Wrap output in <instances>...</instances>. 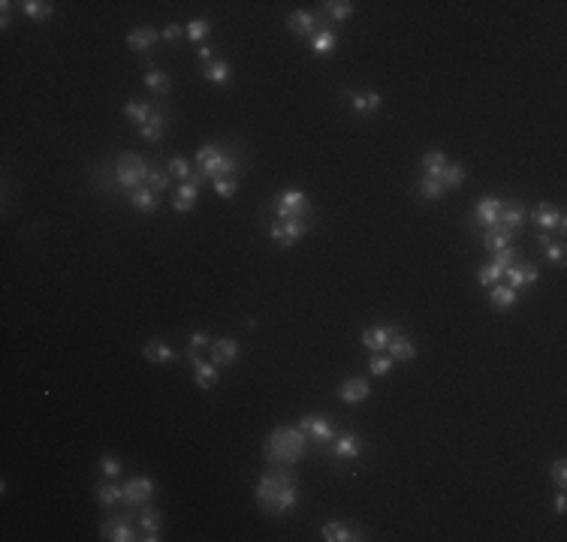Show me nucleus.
Returning a JSON list of instances; mask_svg holds the SVG:
<instances>
[{
    "instance_id": "1",
    "label": "nucleus",
    "mask_w": 567,
    "mask_h": 542,
    "mask_svg": "<svg viewBox=\"0 0 567 542\" xmlns=\"http://www.w3.org/2000/svg\"><path fill=\"white\" fill-rule=\"evenodd\" d=\"M254 497H257V503H263V509H266L269 515H290L299 503L296 476L281 470V467L266 470L260 476Z\"/></svg>"
},
{
    "instance_id": "2",
    "label": "nucleus",
    "mask_w": 567,
    "mask_h": 542,
    "mask_svg": "<svg viewBox=\"0 0 567 542\" xmlns=\"http://www.w3.org/2000/svg\"><path fill=\"white\" fill-rule=\"evenodd\" d=\"M308 449V434L299 425H281L266 437V461L272 467H290L299 464Z\"/></svg>"
},
{
    "instance_id": "3",
    "label": "nucleus",
    "mask_w": 567,
    "mask_h": 542,
    "mask_svg": "<svg viewBox=\"0 0 567 542\" xmlns=\"http://www.w3.org/2000/svg\"><path fill=\"white\" fill-rule=\"evenodd\" d=\"M194 163H196V172L203 175V178H211V181H218V178H235L238 169H242V163H238L235 157H223L221 148L214 145V142L199 145Z\"/></svg>"
},
{
    "instance_id": "4",
    "label": "nucleus",
    "mask_w": 567,
    "mask_h": 542,
    "mask_svg": "<svg viewBox=\"0 0 567 542\" xmlns=\"http://www.w3.org/2000/svg\"><path fill=\"white\" fill-rule=\"evenodd\" d=\"M148 175H151V166H148L142 157H136V154H121L118 163H115V181H118V187H124L127 193L145 187Z\"/></svg>"
},
{
    "instance_id": "5",
    "label": "nucleus",
    "mask_w": 567,
    "mask_h": 542,
    "mask_svg": "<svg viewBox=\"0 0 567 542\" xmlns=\"http://www.w3.org/2000/svg\"><path fill=\"white\" fill-rule=\"evenodd\" d=\"M272 211L278 220H290V217H311V199L296 190V187H287L278 190L272 199Z\"/></svg>"
},
{
    "instance_id": "6",
    "label": "nucleus",
    "mask_w": 567,
    "mask_h": 542,
    "mask_svg": "<svg viewBox=\"0 0 567 542\" xmlns=\"http://www.w3.org/2000/svg\"><path fill=\"white\" fill-rule=\"evenodd\" d=\"M308 229H311V217H290V220H278V217H275V220L269 223L272 242L278 244V247H284V250L293 247Z\"/></svg>"
},
{
    "instance_id": "7",
    "label": "nucleus",
    "mask_w": 567,
    "mask_h": 542,
    "mask_svg": "<svg viewBox=\"0 0 567 542\" xmlns=\"http://www.w3.org/2000/svg\"><path fill=\"white\" fill-rule=\"evenodd\" d=\"M287 31L293 36H302V40H314L320 31H332V24L320 16H314V12H308V9H293L287 16Z\"/></svg>"
},
{
    "instance_id": "8",
    "label": "nucleus",
    "mask_w": 567,
    "mask_h": 542,
    "mask_svg": "<svg viewBox=\"0 0 567 542\" xmlns=\"http://www.w3.org/2000/svg\"><path fill=\"white\" fill-rule=\"evenodd\" d=\"M299 428L308 434V443H314V446H329L332 440L338 437L335 425L326 419V416H317V413L302 416V419H299Z\"/></svg>"
},
{
    "instance_id": "9",
    "label": "nucleus",
    "mask_w": 567,
    "mask_h": 542,
    "mask_svg": "<svg viewBox=\"0 0 567 542\" xmlns=\"http://www.w3.org/2000/svg\"><path fill=\"white\" fill-rule=\"evenodd\" d=\"M513 262H516V250H513V247L498 250V254H492V262H486V266L477 269V281H480L483 286H495V283H501L504 271H507V269L513 266Z\"/></svg>"
},
{
    "instance_id": "10",
    "label": "nucleus",
    "mask_w": 567,
    "mask_h": 542,
    "mask_svg": "<svg viewBox=\"0 0 567 542\" xmlns=\"http://www.w3.org/2000/svg\"><path fill=\"white\" fill-rule=\"evenodd\" d=\"M329 455L335 461H356L362 455V437L354 434V431H341L335 440H332V449Z\"/></svg>"
},
{
    "instance_id": "11",
    "label": "nucleus",
    "mask_w": 567,
    "mask_h": 542,
    "mask_svg": "<svg viewBox=\"0 0 567 542\" xmlns=\"http://www.w3.org/2000/svg\"><path fill=\"white\" fill-rule=\"evenodd\" d=\"M154 497V479L151 476H133L124 482V503L127 506H139Z\"/></svg>"
},
{
    "instance_id": "12",
    "label": "nucleus",
    "mask_w": 567,
    "mask_h": 542,
    "mask_svg": "<svg viewBox=\"0 0 567 542\" xmlns=\"http://www.w3.org/2000/svg\"><path fill=\"white\" fill-rule=\"evenodd\" d=\"M187 362H191V368H194V383H196L199 389H214V386L221 383V371H218V364H214V362L199 359V352H187Z\"/></svg>"
},
{
    "instance_id": "13",
    "label": "nucleus",
    "mask_w": 567,
    "mask_h": 542,
    "mask_svg": "<svg viewBox=\"0 0 567 542\" xmlns=\"http://www.w3.org/2000/svg\"><path fill=\"white\" fill-rule=\"evenodd\" d=\"M531 220H534L544 232H552V229L564 232V223H567L564 208H556V205H549V202H540V205L531 211Z\"/></svg>"
},
{
    "instance_id": "14",
    "label": "nucleus",
    "mask_w": 567,
    "mask_h": 542,
    "mask_svg": "<svg viewBox=\"0 0 567 542\" xmlns=\"http://www.w3.org/2000/svg\"><path fill=\"white\" fill-rule=\"evenodd\" d=\"M199 184H203V175H194L191 181H181V187H179V193H175V199H172V208L179 211V214H187V211H194V205H196V196H199Z\"/></svg>"
},
{
    "instance_id": "15",
    "label": "nucleus",
    "mask_w": 567,
    "mask_h": 542,
    "mask_svg": "<svg viewBox=\"0 0 567 542\" xmlns=\"http://www.w3.org/2000/svg\"><path fill=\"white\" fill-rule=\"evenodd\" d=\"M100 536H103L106 542H133V539H139L136 527L127 519H109V521H103V527H100Z\"/></svg>"
},
{
    "instance_id": "16",
    "label": "nucleus",
    "mask_w": 567,
    "mask_h": 542,
    "mask_svg": "<svg viewBox=\"0 0 567 542\" xmlns=\"http://www.w3.org/2000/svg\"><path fill=\"white\" fill-rule=\"evenodd\" d=\"M211 362L218 364V368H226V364H233L238 356H242V347H238V340L233 337H218L211 340Z\"/></svg>"
},
{
    "instance_id": "17",
    "label": "nucleus",
    "mask_w": 567,
    "mask_h": 542,
    "mask_svg": "<svg viewBox=\"0 0 567 542\" xmlns=\"http://www.w3.org/2000/svg\"><path fill=\"white\" fill-rule=\"evenodd\" d=\"M369 395H371V386L365 376H350V380L338 386V398H341L344 404H362Z\"/></svg>"
},
{
    "instance_id": "18",
    "label": "nucleus",
    "mask_w": 567,
    "mask_h": 542,
    "mask_svg": "<svg viewBox=\"0 0 567 542\" xmlns=\"http://www.w3.org/2000/svg\"><path fill=\"white\" fill-rule=\"evenodd\" d=\"M396 332H398L396 325H371V329L362 332V347L371 349V352H383Z\"/></svg>"
},
{
    "instance_id": "19",
    "label": "nucleus",
    "mask_w": 567,
    "mask_h": 542,
    "mask_svg": "<svg viewBox=\"0 0 567 542\" xmlns=\"http://www.w3.org/2000/svg\"><path fill=\"white\" fill-rule=\"evenodd\" d=\"M344 97H350V109L356 112V115H377V112L383 109V97L377 91H365V94H350V91H341Z\"/></svg>"
},
{
    "instance_id": "20",
    "label": "nucleus",
    "mask_w": 567,
    "mask_h": 542,
    "mask_svg": "<svg viewBox=\"0 0 567 542\" xmlns=\"http://www.w3.org/2000/svg\"><path fill=\"white\" fill-rule=\"evenodd\" d=\"M501 208H504V202H501L498 196H483L480 202H477L474 214H477V220H480V226H483V229H492V226H498Z\"/></svg>"
},
{
    "instance_id": "21",
    "label": "nucleus",
    "mask_w": 567,
    "mask_h": 542,
    "mask_svg": "<svg viewBox=\"0 0 567 542\" xmlns=\"http://www.w3.org/2000/svg\"><path fill=\"white\" fill-rule=\"evenodd\" d=\"M504 277H507V286L522 289L528 283H534L540 277V271H537V266H531V262H513V266L504 271Z\"/></svg>"
},
{
    "instance_id": "22",
    "label": "nucleus",
    "mask_w": 567,
    "mask_h": 542,
    "mask_svg": "<svg viewBox=\"0 0 567 542\" xmlns=\"http://www.w3.org/2000/svg\"><path fill=\"white\" fill-rule=\"evenodd\" d=\"M320 536H323L326 542H356V539H365V536H359L356 527H350V524H344V521H326L323 531H320Z\"/></svg>"
},
{
    "instance_id": "23",
    "label": "nucleus",
    "mask_w": 567,
    "mask_h": 542,
    "mask_svg": "<svg viewBox=\"0 0 567 542\" xmlns=\"http://www.w3.org/2000/svg\"><path fill=\"white\" fill-rule=\"evenodd\" d=\"M157 40H160V31H154V28H133V31L127 33L130 52H139V55H145L148 48H154Z\"/></svg>"
},
{
    "instance_id": "24",
    "label": "nucleus",
    "mask_w": 567,
    "mask_h": 542,
    "mask_svg": "<svg viewBox=\"0 0 567 542\" xmlns=\"http://www.w3.org/2000/svg\"><path fill=\"white\" fill-rule=\"evenodd\" d=\"M386 352L393 356V362H413V359H417V347H413V340L408 335H401V332L393 335Z\"/></svg>"
},
{
    "instance_id": "25",
    "label": "nucleus",
    "mask_w": 567,
    "mask_h": 542,
    "mask_svg": "<svg viewBox=\"0 0 567 542\" xmlns=\"http://www.w3.org/2000/svg\"><path fill=\"white\" fill-rule=\"evenodd\" d=\"M513 235H516V229H507V226L498 223V226H492V229L483 232V247L492 250V254H498V250L513 244Z\"/></svg>"
},
{
    "instance_id": "26",
    "label": "nucleus",
    "mask_w": 567,
    "mask_h": 542,
    "mask_svg": "<svg viewBox=\"0 0 567 542\" xmlns=\"http://www.w3.org/2000/svg\"><path fill=\"white\" fill-rule=\"evenodd\" d=\"M142 352H145V359L154 362V364H169V362H175V349L166 344V340H160V337H151Z\"/></svg>"
},
{
    "instance_id": "27",
    "label": "nucleus",
    "mask_w": 567,
    "mask_h": 542,
    "mask_svg": "<svg viewBox=\"0 0 567 542\" xmlns=\"http://www.w3.org/2000/svg\"><path fill=\"white\" fill-rule=\"evenodd\" d=\"M151 115H154V109H151V103H145V99H127V103H124V118L136 124V127H145Z\"/></svg>"
},
{
    "instance_id": "28",
    "label": "nucleus",
    "mask_w": 567,
    "mask_h": 542,
    "mask_svg": "<svg viewBox=\"0 0 567 542\" xmlns=\"http://www.w3.org/2000/svg\"><path fill=\"white\" fill-rule=\"evenodd\" d=\"M489 301H492L495 310H510L516 301H519V296H516V289L507 286V283H495L489 286Z\"/></svg>"
},
{
    "instance_id": "29",
    "label": "nucleus",
    "mask_w": 567,
    "mask_h": 542,
    "mask_svg": "<svg viewBox=\"0 0 567 542\" xmlns=\"http://www.w3.org/2000/svg\"><path fill=\"white\" fill-rule=\"evenodd\" d=\"M94 494H97L100 506H115L118 500H124V485H118L115 479H109V482H100L94 488Z\"/></svg>"
},
{
    "instance_id": "30",
    "label": "nucleus",
    "mask_w": 567,
    "mask_h": 542,
    "mask_svg": "<svg viewBox=\"0 0 567 542\" xmlns=\"http://www.w3.org/2000/svg\"><path fill=\"white\" fill-rule=\"evenodd\" d=\"M145 87L154 97H166L169 91H172V79H169V72H163V70H154L151 67L148 70V75H145Z\"/></svg>"
},
{
    "instance_id": "31",
    "label": "nucleus",
    "mask_w": 567,
    "mask_h": 542,
    "mask_svg": "<svg viewBox=\"0 0 567 542\" xmlns=\"http://www.w3.org/2000/svg\"><path fill=\"white\" fill-rule=\"evenodd\" d=\"M127 199H130V205H133L136 211H142V214H154V211H157V193H151L148 187H139V190H130V193H127Z\"/></svg>"
},
{
    "instance_id": "32",
    "label": "nucleus",
    "mask_w": 567,
    "mask_h": 542,
    "mask_svg": "<svg viewBox=\"0 0 567 542\" xmlns=\"http://www.w3.org/2000/svg\"><path fill=\"white\" fill-rule=\"evenodd\" d=\"M18 6H21L24 16L33 18V21H46V18H52V12H55L52 0H24V4H18Z\"/></svg>"
},
{
    "instance_id": "33",
    "label": "nucleus",
    "mask_w": 567,
    "mask_h": 542,
    "mask_svg": "<svg viewBox=\"0 0 567 542\" xmlns=\"http://www.w3.org/2000/svg\"><path fill=\"white\" fill-rule=\"evenodd\" d=\"M420 166H423L425 178H440V172H444V166H447L444 151H425L423 160H420Z\"/></svg>"
},
{
    "instance_id": "34",
    "label": "nucleus",
    "mask_w": 567,
    "mask_h": 542,
    "mask_svg": "<svg viewBox=\"0 0 567 542\" xmlns=\"http://www.w3.org/2000/svg\"><path fill=\"white\" fill-rule=\"evenodd\" d=\"M335 48H338V33H335V31H320V33L311 40V52L317 55V58L332 55Z\"/></svg>"
},
{
    "instance_id": "35",
    "label": "nucleus",
    "mask_w": 567,
    "mask_h": 542,
    "mask_svg": "<svg viewBox=\"0 0 567 542\" xmlns=\"http://www.w3.org/2000/svg\"><path fill=\"white\" fill-rule=\"evenodd\" d=\"M163 133H166V118H163V112H154L145 127H139V136L145 139V142H160Z\"/></svg>"
},
{
    "instance_id": "36",
    "label": "nucleus",
    "mask_w": 567,
    "mask_h": 542,
    "mask_svg": "<svg viewBox=\"0 0 567 542\" xmlns=\"http://www.w3.org/2000/svg\"><path fill=\"white\" fill-rule=\"evenodd\" d=\"M203 75H206L211 85H226V82H230V64H226V60H218V58H214L211 64L203 67Z\"/></svg>"
},
{
    "instance_id": "37",
    "label": "nucleus",
    "mask_w": 567,
    "mask_h": 542,
    "mask_svg": "<svg viewBox=\"0 0 567 542\" xmlns=\"http://www.w3.org/2000/svg\"><path fill=\"white\" fill-rule=\"evenodd\" d=\"M323 6L332 21H347L356 12V4H350V0H329V4H323Z\"/></svg>"
},
{
    "instance_id": "38",
    "label": "nucleus",
    "mask_w": 567,
    "mask_h": 542,
    "mask_svg": "<svg viewBox=\"0 0 567 542\" xmlns=\"http://www.w3.org/2000/svg\"><path fill=\"white\" fill-rule=\"evenodd\" d=\"M498 223H501V226H507V229H519V226L525 223V208H519V205H507V202H504Z\"/></svg>"
},
{
    "instance_id": "39",
    "label": "nucleus",
    "mask_w": 567,
    "mask_h": 542,
    "mask_svg": "<svg viewBox=\"0 0 567 542\" xmlns=\"http://www.w3.org/2000/svg\"><path fill=\"white\" fill-rule=\"evenodd\" d=\"M417 190H420V196H423V199H428V202H438V199L447 193V187L440 184L438 178H425V175H423L420 184H417Z\"/></svg>"
},
{
    "instance_id": "40",
    "label": "nucleus",
    "mask_w": 567,
    "mask_h": 542,
    "mask_svg": "<svg viewBox=\"0 0 567 542\" xmlns=\"http://www.w3.org/2000/svg\"><path fill=\"white\" fill-rule=\"evenodd\" d=\"M160 524H163L160 512L154 506H142V512H139V531L142 533H160Z\"/></svg>"
},
{
    "instance_id": "41",
    "label": "nucleus",
    "mask_w": 567,
    "mask_h": 542,
    "mask_svg": "<svg viewBox=\"0 0 567 542\" xmlns=\"http://www.w3.org/2000/svg\"><path fill=\"white\" fill-rule=\"evenodd\" d=\"M438 181L444 184L447 190H450V187H462V184H465V166H459V163H447Z\"/></svg>"
},
{
    "instance_id": "42",
    "label": "nucleus",
    "mask_w": 567,
    "mask_h": 542,
    "mask_svg": "<svg viewBox=\"0 0 567 542\" xmlns=\"http://www.w3.org/2000/svg\"><path fill=\"white\" fill-rule=\"evenodd\" d=\"M169 181H172L169 169H151L145 187H148L151 193H166V190H169Z\"/></svg>"
},
{
    "instance_id": "43",
    "label": "nucleus",
    "mask_w": 567,
    "mask_h": 542,
    "mask_svg": "<svg viewBox=\"0 0 567 542\" xmlns=\"http://www.w3.org/2000/svg\"><path fill=\"white\" fill-rule=\"evenodd\" d=\"M208 31H211V21H208V18H194V21H187V24H184V36H187L191 43L206 40Z\"/></svg>"
},
{
    "instance_id": "44",
    "label": "nucleus",
    "mask_w": 567,
    "mask_h": 542,
    "mask_svg": "<svg viewBox=\"0 0 567 542\" xmlns=\"http://www.w3.org/2000/svg\"><path fill=\"white\" fill-rule=\"evenodd\" d=\"M369 371H371L374 376H386L389 371H393V356H389V352H371Z\"/></svg>"
},
{
    "instance_id": "45",
    "label": "nucleus",
    "mask_w": 567,
    "mask_h": 542,
    "mask_svg": "<svg viewBox=\"0 0 567 542\" xmlns=\"http://www.w3.org/2000/svg\"><path fill=\"white\" fill-rule=\"evenodd\" d=\"M540 244H544V256L549 262H556V266H564V244L561 242H549V235L544 232L540 235Z\"/></svg>"
},
{
    "instance_id": "46",
    "label": "nucleus",
    "mask_w": 567,
    "mask_h": 542,
    "mask_svg": "<svg viewBox=\"0 0 567 542\" xmlns=\"http://www.w3.org/2000/svg\"><path fill=\"white\" fill-rule=\"evenodd\" d=\"M169 175H172V178H179V181H191L194 178V169H191V163H187V160H181V157H172L169 160Z\"/></svg>"
},
{
    "instance_id": "47",
    "label": "nucleus",
    "mask_w": 567,
    "mask_h": 542,
    "mask_svg": "<svg viewBox=\"0 0 567 542\" xmlns=\"http://www.w3.org/2000/svg\"><path fill=\"white\" fill-rule=\"evenodd\" d=\"M214 193H218L221 199H230L238 193V178H218L214 181Z\"/></svg>"
},
{
    "instance_id": "48",
    "label": "nucleus",
    "mask_w": 567,
    "mask_h": 542,
    "mask_svg": "<svg viewBox=\"0 0 567 542\" xmlns=\"http://www.w3.org/2000/svg\"><path fill=\"white\" fill-rule=\"evenodd\" d=\"M100 467H103V473L109 476V479H118L121 476V467H124V464L115 458V455H103V458H100Z\"/></svg>"
},
{
    "instance_id": "49",
    "label": "nucleus",
    "mask_w": 567,
    "mask_h": 542,
    "mask_svg": "<svg viewBox=\"0 0 567 542\" xmlns=\"http://www.w3.org/2000/svg\"><path fill=\"white\" fill-rule=\"evenodd\" d=\"M552 482H556V488L567 485V461L564 458H558L556 464H552Z\"/></svg>"
},
{
    "instance_id": "50",
    "label": "nucleus",
    "mask_w": 567,
    "mask_h": 542,
    "mask_svg": "<svg viewBox=\"0 0 567 542\" xmlns=\"http://www.w3.org/2000/svg\"><path fill=\"white\" fill-rule=\"evenodd\" d=\"M211 347V335L208 332H194L191 335V349L187 352H199V349H208Z\"/></svg>"
},
{
    "instance_id": "51",
    "label": "nucleus",
    "mask_w": 567,
    "mask_h": 542,
    "mask_svg": "<svg viewBox=\"0 0 567 542\" xmlns=\"http://www.w3.org/2000/svg\"><path fill=\"white\" fill-rule=\"evenodd\" d=\"M181 36H184L181 24H166V28L160 31V40H166V43H175V40H181Z\"/></svg>"
},
{
    "instance_id": "52",
    "label": "nucleus",
    "mask_w": 567,
    "mask_h": 542,
    "mask_svg": "<svg viewBox=\"0 0 567 542\" xmlns=\"http://www.w3.org/2000/svg\"><path fill=\"white\" fill-rule=\"evenodd\" d=\"M196 58L203 60V67H206V64H211V60H214V52H211L208 45H203V48H199V52H196Z\"/></svg>"
},
{
    "instance_id": "53",
    "label": "nucleus",
    "mask_w": 567,
    "mask_h": 542,
    "mask_svg": "<svg viewBox=\"0 0 567 542\" xmlns=\"http://www.w3.org/2000/svg\"><path fill=\"white\" fill-rule=\"evenodd\" d=\"M556 512H558V515H564V512H567V497H564V491L556 497Z\"/></svg>"
},
{
    "instance_id": "54",
    "label": "nucleus",
    "mask_w": 567,
    "mask_h": 542,
    "mask_svg": "<svg viewBox=\"0 0 567 542\" xmlns=\"http://www.w3.org/2000/svg\"><path fill=\"white\" fill-rule=\"evenodd\" d=\"M139 539H145V542H157L160 536H157V533H145V536H139Z\"/></svg>"
}]
</instances>
